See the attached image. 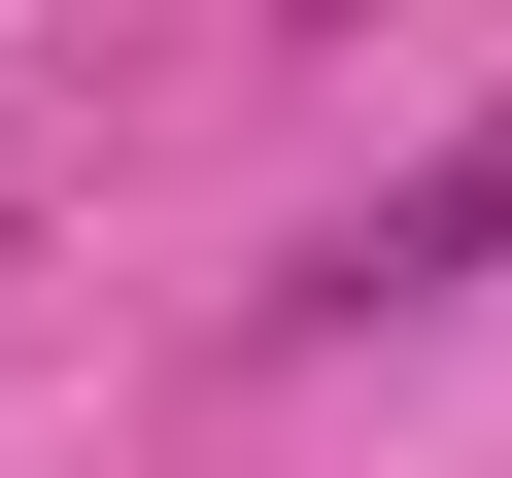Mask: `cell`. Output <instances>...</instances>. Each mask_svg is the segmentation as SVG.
I'll list each match as a JSON object with an SVG mask.
<instances>
[{
    "mask_svg": "<svg viewBox=\"0 0 512 478\" xmlns=\"http://www.w3.org/2000/svg\"><path fill=\"white\" fill-rule=\"evenodd\" d=\"M444 274H512V103H478V137H410V171L342 205V274H308V308H444Z\"/></svg>",
    "mask_w": 512,
    "mask_h": 478,
    "instance_id": "obj_1",
    "label": "cell"
}]
</instances>
